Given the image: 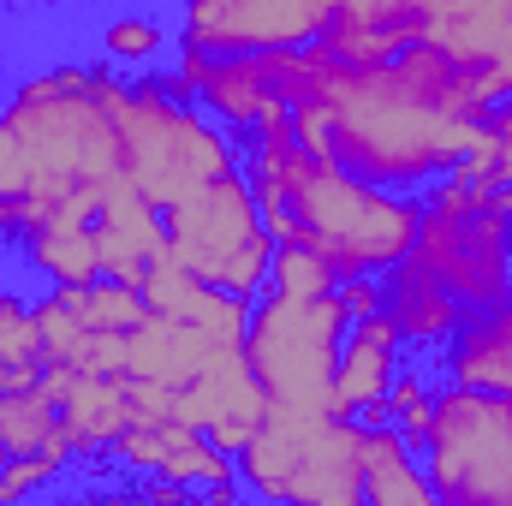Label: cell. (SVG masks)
<instances>
[{
    "label": "cell",
    "mask_w": 512,
    "mask_h": 506,
    "mask_svg": "<svg viewBox=\"0 0 512 506\" xmlns=\"http://www.w3.org/2000/svg\"><path fill=\"white\" fill-rule=\"evenodd\" d=\"M501 215H507V233H512V185H501Z\"/></svg>",
    "instance_id": "28"
},
{
    "label": "cell",
    "mask_w": 512,
    "mask_h": 506,
    "mask_svg": "<svg viewBox=\"0 0 512 506\" xmlns=\"http://www.w3.org/2000/svg\"><path fill=\"white\" fill-rule=\"evenodd\" d=\"M108 459L137 471V477H173V483H191V489L239 483V459L227 447H215L203 429L179 423V417H131V429L114 441Z\"/></svg>",
    "instance_id": "12"
},
{
    "label": "cell",
    "mask_w": 512,
    "mask_h": 506,
    "mask_svg": "<svg viewBox=\"0 0 512 506\" xmlns=\"http://www.w3.org/2000/svg\"><path fill=\"white\" fill-rule=\"evenodd\" d=\"M126 78L114 66L54 60L0 96V245L42 221H96L120 161Z\"/></svg>",
    "instance_id": "2"
},
{
    "label": "cell",
    "mask_w": 512,
    "mask_h": 506,
    "mask_svg": "<svg viewBox=\"0 0 512 506\" xmlns=\"http://www.w3.org/2000/svg\"><path fill=\"white\" fill-rule=\"evenodd\" d=\"M66 453H12L6 465H0V489H6V501H24V495H42V489H54L60 477H66Z\"/></svg>",
    "instance_id": "25"
},
{
    "label": "cell",
    "mask_w": 512,
    "mask_h": 506,
    "mask_svg": "<svg viewBox=\"0 0 512 506\" xmlns=\"http://www.w3.org/2000/svg\"><path fill=\"white\" fill-rule=\"evenodd\" d=\"M382 310H387V322L399 328V340L417 346V352H441L447 334L465 322V304L411 251L399 256L393 268H382Z\"/></svg>",
    "instance_id": "15"
},
{
    "label": "cell",
    "mask_w": 512,
    "mask_h": 506,
    "mask_svg": "<svg viewBox=\"0 0 512 506\" xmlns=\"http://www.w3.org/2000/svg\"><path fill=\"white\" fill-rule=\"evenodd\" d=\"M382 417L405 435V441H417V447H423L429 417H435V387L417 376V370H399L393 387H387V399H382Z\"/></svg>",
    "instance_id": "23"
},
{
    "label": "cell",
    "mask_w": 512,
    "mask_h": 506,
    "mask_svg": "<svg viewBox=\"0 0 512 506\" xmlns=\"http://www.w3.org/2000/svg\"><path fill=\"white\" fill-rule=\"evenodd\" d=\"M340 286L334 262L310 245H286L274 239V262H268V292H286V298H328Z\"/></svg>",
    "instance_id": "22"
},
{
    "label": "cell",
    "mask_w": 512,
    "mask_h": 506,
    "mask_svg": "<svg viewBox=\"0 0 512 506\" xmlns=\"http://www.w3.org/2000/svg\"><path fill=\"white\" fill-rule=\"evenodd\" d=\"M459 179H471V185H489V191H501L512 185V137L495 120H483L477 137H471V149L459 155V167H453Z\"/></svg>",
    "instance_id": "24"
},
{
    "label": "cell",
    "mask_w": 512,
    "mask_h": 506,
    "mask_svg": "<svg viewBox=\"0 0 512 506\" xmlns=\"http://www.w3.org/2000/svg\"><path fill=\"white\" fill-rule=\"evenodd\" d=\"M262 411H268V393L256 387L251 364H245V346L215 352L203 376L173 393V417L191 423V429H203V435H209L215 447H227V453H239V447L251 441L256 423H262Z\"/></svg>",
    "instance_id": "13"
},
{
    "label": "cell",
    "mask_w": 512,
    "mask_h": 506,
    "mask_svg": "<svg viewBox=\"0 0 512 506\" xmlns=\"http://www.w3.org/2000/svg\"><path fill=\"white\" fill-rule=\"evenodd\" d=\"M173 72L191 78L197 108L215 114L239 143L262 126L292 120L304 102H316L328 78L322 48H262V54H203V48H173Z\"/></svg>",
    "instance_id": "7"
},
{
    "label": "cell",
    "mask_w": 512,
    "mask_h": 506,
    "mask_svg": "<svg viewBox=\"0 0 512 506\" xmlns=\"http://www.w3.org/2000/svg\"><path fill=\"white\" fill-rule=\"evenodd\" d=\"M120 161H126V179L155 209H173L191 191H203L209 179L239 167V137L221 126L215 114H203L197 102L173 96L161 84V72L149 66V72L126 78Z\"/></svg>",
    "instance_id": "3"
},
{
    "label": "cell",
    "mask_w": 512,
    "mask_h": 506,
    "mask_svg": "<svg viewBox=\"0 0 512 506\" xmlns=\"http://www.w3.org/2000/svg\"><path fill=\"white\" fill-rule=\"evenodd\" d=\"M18 251H24V262H30L48 286H84V280L102 274L96 221H42Z\"/></svg>",
    "instance_id": "19"
},
{
    "label": "cell",
    "mask_w": 512,
    "mask_h": 506,
    "mask_svg": "<svg viewBox=\"0 0 512 506\" xmlns=\"http://www.w3.org/2000/svg\"><path fill=\"white\" fill-rule=\"evenodd\" d=\"M167 245V227H161V209L131 185H108L102 209H96V251H102V274L114 280H143V268L155 262V251Z\"/></svg>",
    "instance_id": "16"
},
{
    "label": "cell",
    "mask_w": 512,
    "mask_h": 506,
    "mask_svg": "<svg viewBox=\"0 0 512 506\" xmlns=\"http://www.w3.org/2000/svg\"><path fill=\"white\" fill-rule=\"evenodd\" d=\"M358 417L334 405H268L256 435L233 453L239 483L256 501L286 506H364L358 495Z\"/></svg>",
    "instance_id": "4"
},
{
    "label": "cell",
    "mask_w": 512,
    "mask_h": 506,
    "mask_svg": "<svg viewBox=\"0 0 512 506\" xmlns=\"http://www.w3.org/2000/svg\"><path fill=\"white\" fill-rule=\"evenodd\" d=\"M358 495L364 506H429L435 483L423 471V447L393 423H364L358 435Z\"/></svg>",
    "instance_id": "18"
},
{
    "label": "cell",
    "mask_w": 512,
    "mask_h": 506,
    "mask_svg": "<svg viewBox=\"0 0 512 506\" xmlns=\"http://www.w3.org/2000/svg\"><path fill=\"white\" fill-rule=\"evenodd\" d=\"M423 471L447 506H512V399L441 381Z\"/></svg>",
    "instance_id": "8"
},
{
    "label": "cell",
    "mask_w": 512,
    "mask_h": 506,
    "mask_svg": "<svg viewBox=\"0 0 512 506\" xmlns=\"http://www.w3.org/2000/svg\"><path fill=\"white\" fill-rule=\"evenodd\" d=\"M441 364H447V381L459 387L512 399V298L489 310H465V322L441 346Z\"/></svg>",
    "instance_id": "17"
},
{
    "label": "cell",
    "mask_w": 512,
    "mask_h": 506,
    "mask_svg": "<svg viewBox=\"0 0 512 506\" xmlns=\"http://www.w3.org/2000/svg\"><path fill=\"white\" fill-rule=\"evenodd\" d=\"M411 256L465 310H489V304L512 298V233L501 215V191L471 185L459 173H441L423 191Z\"/></svg>",
    "instance_id": "5"
},
{
    "label": "cell",
    "mask_w": 512,
    "mask_h": 506,
    "mask_svg": "<svg viewBox=\"0 0 512 506\" xmlns=\"http://www.w3.org/2000/svg\"><path fill=\"white\" fill-rule=\"evenodd\" d=\"M340 0H179V42L203 54L310 48Z\"/></svg>",
    "instance_id": "10"
},
{
    "label": "cell",
    "mask_w": 512,
    "mask_h": 506,
    "mask_svg": "<svg viewBox=\"0 0 512 506\" xmlns=\"http://www.w3.org/2000/svg\"><path fill=\"white\" fill-rule=\"evenodd\" d=\"M48 370V346L36 328V298L0 286V393H24Z\"/></svg>",
    "instance_id": "20"
},
{
    "label": "cell",
    "mask_w": 512,
    "mask_h": 506,
    "mask_svg": "<svg viewBox=\"0 0 512 506\" xmlns=\"http://www.w3.org/2000/svg\"><path fill=\"white\" fill-rule=\"evenodd\" d=\"M340 340H346V310L334 292L328 298L262 292L245 328V364L268 405H328Z\"/></svg>",
    "instance_id": "9"
},
{
    "label": "cell",
    "mask_w": 512,
    "mask_h": 506,
    "mask_svg": "<svg viewBox=\"0 0 512 506\" xmlns=\"http://www.w3.org/2000/svg\"><path fill=\"white\" fill-rule=\"evenodd\" d=\"M167 54V24L155 12H114L102 24V60L114 72H149Z\"/></svg>",
    "instance_id": "21"
},
{
    "label": "cell",
    "mask_w": 512,
    "mask_h": 506,
    "mask_svg": "<svg viewBox=\"0 0 512 506\" xmlns=\"http://www.w3.org/2000/svg\"><path fill=\"white\" fill-rule=\"evenodd\" d=\"M399 370H405V340H399V328L387 322V310H376V316H364V322L346 328L328 405H334L340 417H358V423H387L382 399H387V387H393Z\"/></svg>",
    "instance_id": "14"
},
{
    "label": "cell",
    "mask_w": 512,
    "mask_h": 506,
    "mask_svg": "<svg viewBox=\"0 0 512 506\" xmlns=\"http://www.w3.org/2000/svg\"><path fill=\"white\" fill-rule=\"evenodd\" d=\"M334 298H340L346 328H352V322H364V316H376V310H382V274H352V280H340V286H334Z\"/></svg>",
    "instance_id": "26"
},
{
    "label": "cell",
    "mask_w": 512,
    "mask_h": 506,
    "mask_svg": "<svg viewBox=\"0 0 512 506\" xmlns=\"http://www.w3.org/2000/svg\"><path fill=\"white\" fill-rule=\"evenodd\" d=\"M0 72H6V48H0Z\"/></svg>",
    "instance_id": "29"
},
{
    "label": "cell",
    "mask_w": 512,
    "mask_h": 506,
    "mask_svg": "<svg viewBox=\"0 0 512 506\" xmlns=\"http://www.w3.org/2000/svg\"><path fill=\"white\" fill-rule=\"evenodd\" d=\"M42 387L60 405V441H66L72 465L108 459L114 441L126 435L131 417H137L126 376H90V370H72V364H48Z\"/></svg>",
    "instance_id": "11"
},
{
    "label": "cell",
    "mask_w": 512,
    "mask_h": 506,
    "mask_svg": "<svg viewBox=\"0 0 512 506\" xmlns=\"http://www.w3.org/2000/svg\"><path fill=\"white\" fill-rule=\"evenodd\" d=\"M501 96H512V60H465L441 36H417L376 66L328 60L316 102L292 114V131L304 149L387 191H423L459 167Z\"/></svg>",
    "instance_id": "1"
},
{
    "label": "cell",
    "mask_w": 512,
    "mask_h": 506,
    "mask_svg": "<svg viewBox=\"0 0 512 506\" xmlns=\"http://www.w3.org/2000/svg\"><path fill=\"white\" fill-rule=\"evenodd\" d=\"M167 227V251L179 256L197 280L233 292V298H262L268 292V262H274V233L256 209V191L245 167L209 179L203 191H191L185 203L161 209Z\"/></svg>",
    "instance_id": "6"
},
{
    "label": "cell",
    "mask_w": 512,
    "mask_h": 506,
    "mask_svg": "<svg viewBox=\"0 0 512 506\" xmlns=\"http://www.w3.org/2000/svg\"><path fill=\"white\" fill-rule=\"evenodd\" d=\"M489 120H495V126H501V131H507V137H512V96H501V102L489 108Z\"/></svg>",
    "instance_id": "27"
}]
</instances>
